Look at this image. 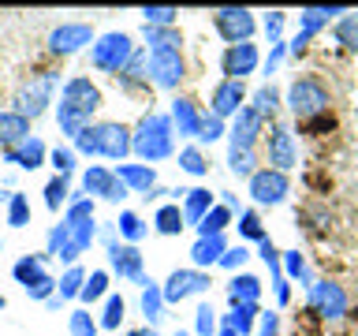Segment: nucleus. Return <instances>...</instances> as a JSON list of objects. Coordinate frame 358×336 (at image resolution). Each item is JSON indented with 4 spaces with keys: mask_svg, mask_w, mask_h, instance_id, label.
<instances>
[{
    "mask_svg": "<svg viewBox=\"0 0 358 336\" xmlns=\"http://www.w3.org/2000/svg\"><path fill=\"white\" fill-rule=\"evenodd\" d=\"M131 153H138L142 164H161L176 153V127L168 112H145L131 127Z\"/></svg>",
    "mask_w": 358,
    "mask_h": 336,
    "instance_id": "obj_1",
    "label": "nucleus"
},
{
    "mask_svg": "<svg viewBox=\"0 0 358 336\" xmlns=\"http://www.w3.org/2000/svg\"><path fill=\"white\" fill-rule=\"evenodd\" d=\"M75 153H86V157H105V161H116L123 164L131 153V127L120 120H101V123H90V127L75 139Z\"/></svg>",
    "mask_w": 358,
    "mask_h": 336,
    "instance_id": "obj_2",
    "label": "nucleus"
},
{
    "mask_svg": "<svg viewBox=\"0 0 358 336\" xmlns=\"http://www.w3.org/2000/svg\"><path fill=\"white\" fill-rule=\"evenodd\" d=\"M284 105L295 112L299 123H306V120H313V116H321V112H329L332 94H329V86H324L317 75H299V78H291Z\"/></svg>",
    "mask_w": 358,
    "mask_h": 336,
    "instance_id": "obj_3",
    "label": "nucleus"
},
{
    "mask_svg": "<svg viewBox=\"0 0 358 336\" xmlns=\"http://www.w3.org/2000/svg\"><path fill=\"white\" fill-rule=\"evenodd\" d=\"M134 52H138V45H134L131 34L108 30V34H101V38L90 45V64H94L97 71H105V75H120L123 67L131 64Z\"/></svg>",
    "mask_w": 358,
    "mask_h": 336,
    "instance_id": "obj_4",
    "label": "nucleus"
},
{
    "mask_svg": "<svg viewBox=\"0 0 358 336\" xmlns=\"http://www.w3.org/2000/svg\"><path fill=\"white\" fill-rule=\"evenodd\" d=\"M112 232H116V224H108L105 228V246H108V265H112V273H116L120 280H131V284H150V276L142 273L145 269V258H142V251L138 246H131V243H116L112 239Z\"/></svg>",
    "mask_w": 358,
    "mask_h": 336,
    "instance_id": "obj_5",
    "label": "nucleus"
},
{
    "mask_svg": "<svg viewBox=\"0 0 358 336\" xmlns=\"http://www.w3.org/2000/svg\"><path fill=\"white\" fill-rule=\"evenodd\" d=\"M265 153H268V168H276V172H287V168L299 164V146H295V134H291L287 123H268Z\"/></svg>",
    "mask_w": 358,
    "mask_h": 336,
    "instance_id": "obj_6",
    "label": "nucleus"
},
{
    "mask_svg": "<svg viewBox=\"0 0 358 336\" xmlns=\"http://www.w3.org/2000/svg\"><path fill=\"white\" fill-rule=\"evenodd\" d=\"M52 90H56V75L30 78V83L19 86V94H15V112H19V116H27V120H38L41 112L52 105Z\"/></svg>",
    "mask_w": 358,
    "mask_h": 336,
    "instance_id": "obj_7",
    "label": "nucleus"
},
{
    "mask_svg": "<svg viewBox=\"0 0 358 336\" xmlns=\"http://www.w3.org/2000/svg\"><path fill=\"white\" fill-rule=\"evenodd\" d=\"M213 27H217V34L228 45H243V41L254 38L257 19H254V11H246V8H220V11H213Z\"/></svg>",
    "mask_w": 358,
    "mask_h": 336,
    "instance_id": "obj_8",
    "label": "nucleus"
},
{
    "mask_svg": "<svg viewBox=\"0 0 358 336\" xmlns=\"http://www.w3.org/2000/svg\"><path fill=\"white\" fill-rule=\"evenodd\" d=\"M97 34L90 22H60V27L49 30V52L52 56H75L78 49H86V45H94Z\"/></svg>",
    "mask_w": 358,
    "mask_h": 336,
    "instance_id": "obj_9",
    "label": "nucleus"
},
{
    "mask_svg": "<svg viewBox=\"0 0 358 336\" xmlns=\"http://www.w3.org/2000/svg\"><path fill=\"white\" fill-rule=\"evenodd\" d=\"M310 307L324 321H340L347 314V291H343V284H336V280H313V284H310Z\"/></svg>",
    "mask_w": 358,
    "mask_h": 336,
    "instance_id": "obj_10",
    "label": "nucleus"
},
{
    "mask_svg": "<svg viewBox=\"0 0 358 336\" xmlns=\"http://www.w3.org/2000/svg\"><path fill=\"white\" fill-rule=\"evenodd\" d=\"M209 288H213V280H209V273H201V269H172L168 280L161 284L164 302H183L190 295H206Z\"/></svg>",
    "mask_w": 358,
    "mask_h": 336,
    "instance_id": "obj_11",
    "label": "nucleus"
},
{
    "mask_svg": "<svg viewBox=\"0 0 358 336\" xmlns=\"http://www.w3.org/2000/svg\"><path fill=\"white\" fill-rule=\"evenodd\" d=\"M60 101L64 105H71L75 112H83V116L90 120L94 112L105 105V97H101V86L94 83V78H86V75H71L64 83V90H60Z\"/></svg>",
    "mask_w": 358,
    "mask_h": 336,
    "instance_id": "obj_12",
    "label": "nucleus"
},
{
    "mask_svg": "<svg viewBox=\"0 0 358 336\" xmlns=\"http://www.w3.org/2000/svg\"><path fill=\"white\" fill-rule=\"evenodd\" d=\"M291 195V179L287 172H276V168H257V172L250 176V198L257 202V206H280Z\"/></svg>",
    "mask_w": 358,
    "mask_h": 336,
    "instance_id": "obj_13",
    "label": "nucleus"
},
{
    "mask_svg": "<svg viewBox=\"0 0 358 336\" xmlns=\"http://www.w3.org/2000/svg\"><path fill=\"white\" fill-rule=\"evenodd\" d=\"M83 195L86 198H105V202H123L131 190L120 183L108 164H90L83 172Z\"/></svg>",
    "mask_w": 358,
    "mask_h": 336,
    "instance_id": "obj_14",
    "label": "nucleus"
},
{
    "mask_svg": "<svg viewBox=\"0 0 358 336\" xmlns=\"http://www.w3.org/2000/svg\"><path fill=\"white\" fill-rule=\"evenodd\" d=\"M343 11H347V8H302V11H299V34H295V41L287 45V52H291V56H302L313 34L324 30L332 19H340Z\"/></svg>",
    "mask_w": 358,
    "mask_h": 336,
    "instance_id": "obj_15",
    "label": "nucleus"
},
{
    "mask_svg": "<svg viewBox=\"0 0 358 336\" xmlns=\"http://www.w3.org/2000/svg\"><path fill=\"white\" fill-rule=\"evenodd\" d=\"M150 83L157 90H179V83L187 78V60L183 52H150Z\"/></svg>",
    "mask_w": 358,
    "mask_h": 336,
    "instance_id": "obj_16",
    "label": "nucleus"
},
{
    "mask_svg": "<svg viewBox=\"0 0 358 336\" xmlns=\"http://www.w3.org/2000/svg\"><path fill=\"white\" fill-rule=\"evenodd\" d=\"M257 64H262V56H257V45H254V41L228 45V49H224V56H220L224 78H235V83H243L246 75H254Z\"/></svg>",
    "mask_w": 358,
    "mask_h": 336,
    "instance_id": "obj_17",
    "label": "nucleus"
},
{
    "mask_svg": "<svg viewBox=\"0 0 358 336\" xmlns=\"http://www.w3.org/2000/svg\"><path fill=\"white\" fill-rule=\"evenodd\" d=\"M243 101H246V86L235 83V78H220V83L213 86L209 112L217 120H235V116H239V108H243Z\"/></svg>",
    "mask_w": 358,
    "mask_h": 336,
    "instance_id": "obj_18",
    "label": "nucleus"
},
{
    "mask_svg": "<svg viewBox=\"0 0 358 336\" xmlns=\"http://www.w3.org/2000/svg\"><path fill=\"white\" fill-rule=\"evenodd\" d=\"M257 139H265V120L250 105H243L235 123L228 127V142H231V150H254Z\"/></svg>",
    "mask_w": 358,
    "mask_h": 336,
    "instance_id": "obj_19",
    "label": "nucleus"
},
{
    "mask_svg": "<svg viewBox=\"0 0 358 336\" xmlns=\"http://www.w3.org/2000/svg\"><path fill=\"white\" fill-rule=\"evenodd\" d=\"M172 127H176V134L179 139H198V131H201V116L206 112L198 108V101L194 97H176L172 101Z\"/></svg>",
    "mask_w": 358,
    "mask_h": 336,
    "instance_id": "obj_20",
    "label": "nucleus"
},
{
    "mask_svg": "<svg viewBox=\"0 0 358 336\" xmlns=\"http://www.w3.org/2000/svg\"><path fill=\"white\" fill-rule=\"evenodd\" d=\"M4 161L27 168V172H34V168H41L45 161H49V150H45V142L38 139V134H30V139H22L19 146L4 150Z\"/></svg>",
    "mask_w": 358,
    "mask_h": 336,
    "instance_id": "obj_21",
    "label": "nucleus"
},
{
    "mask_svg": "<svg viewBox=\"0 0 358 336\" xmlns=\"http://www.w3.org/2000/svg\"><path fill=\"white\" fill-rule=\"evenodd\" d=\"M112 172H116V179L127 190H134V195H150V190L157 187V168H150V164H116L112 168Z\"/></svg>",
    "mask_w": 358,
    "mask_h": 336,
    "instance_id": "obj_22",
    "label": "nucleus"
},
{
    "mask_svg": "<svg viewBox=\"0 0 358 336\" xmlns=\"http://www.w3.org/2000/svg\"><path fill=\"white\" fill-rule=\"evenodd\" d=\"M224 251H228V239H224V235H206V239H198L190 246V269L209 273V265H220Z\"/></svg>",
    "mask_w": 358,
    "mask_h": 336,
    "instance_id": "obj_23",
    "label": "nucleus"
},
{
    "mask_svg": "<svg viewBox=\"0 0 358 336\" xmlns=\"http://www.w3.org/2000/svg\"><path fill=\"white\" fill-rule=\"evenodd\" d=\"M213 206H217V202H213V190H209V187H190V190H183V206H179V209H183L187 228H198Z\"/></svg>",
    "mask_w": 358,
    "mask_h": 336,
    "instance_id": "obj_24",
    "label": "nucleus"
},
{
    "mask_svg": "<svg viewBox=\"0 0 358 336\" xmlns=\"http://www.w3.org/2000/svg\"><path fill=\"white\" fill-rule=\"evenodd\" d=\"M145 52H183V34L176 27H142Z\"/></svg>",
    "mask_w": 358,
    "mask_h": 336,
    "instance_id": "obj_25",
    "label": "nucleus"
},
{
    "mask_svg": "<svg viewBox=\"0 0 358 336\" xmlns=\"http://www.w3.org/2000/svg\"><path fill=\"white\" fill-rule=\"evenodd\" d=\"M22 139H30V120L19 116L15 108H4L0 112V150H11Z\"/></svg>",
    "mask_w": 358,
    "mask_h": 336,
    "instance_id": "obj_26",
    "label": "nucleus"
},
{
    "mask_svg": "<svg viewBox=\"0 0 358 336\" xmlns=\"http://www.w3.org/2000/svg\"><path fill=\"white\" fill-rule=\"evenodd\" d=\"M145 64H150V52L138 49V52L131 56V64L116 75V83H120L123 90H142V86H150V67H145Z\"/></svg>",
    "mask_w": 358,
    "mask_h": 336,
    "instance_id": "obj_27",
    "label": "nucleus"
},
{
    "mask_svg": "<svg viewBox=\"0 0 358 336\" xmlns=\"http://www.w3.org/2000/svg\"><path fill=\"white\" fill-rule=\"evenodd\" d=\"M228 299H231V307H239V302H254L257 307V299H262V280L254 273H235L228 280Z\"/></svg>",
    "mask_w": 358,
    "mask_h": 336,
    "instance_id": "obj_28",
    "label": "nucleus"
},
{
    "mask_svg": "<svg viewBox=\"0 0 358 336\" xmlns=\"http://www.w3.org/2000/svg\"><path fill=\"white\" fill-rule=\"evenodd\" d=\"M164 291H161V284H142V318H145V325H150V329H157V321L164 318Z\"/></svg>",
    "mask_w": 358,
    "mask_h": 336,
    "instance_id": "obj_29",
    "label": "nucleus"
},
{
    "mask_svg": "<svg viewBox=\"0 0 358 336\" xmlns=\"http://www.w3.org/2000/svg\"><path fill=\"white\" fill-rule=\"evenodd\" d=\"M257 310L254 302H239V307H231V314H224V329H231V332H239V336H250L254 332V325H257Z\"/></svg>",
    "mask_w": 358,
    "mask_h": 336,
    "instance_id": "obj_30",
    "label": "nucleus"
},
{
    "mask_svg": "<svg viewBox=\"0 0 358 336\" xmlns=\"http://www.w3.org/2000/svg\"><path fill=\"white\" fill-rule=\"evenodd\" d=\"M11 276H15V284L30 288L34 280L45 276V254H27V258H19V262L11 265Z\"/></svg>",
    "mask_w": 358,
    "mask_h": 336,
    "instance_id": "obj_31",
    "label": "nucleus"
},
{
    "mask_svg": "<svg viewBox=\"0 0 358 336\" xmlns=\"http://www.w3.org/2000/svg\"><path fill=\"white\" fill-rule=\"evenodd\" d=\"M116 232H120V239H127L131 246H138L145 239V232H150V224H145L134 209H123L120 220H116Z\"/></svg>",
    "mask_w": 358,
    "mask_h": 336,
    "instance_id": "obj_32",
    "label": "nucleus"
},
{
    "mask_svg": "<svg viewBox=\"0 0 358 336\" xmlns=\"http://www.w3.org/2000/svg\"><path fill=\"white\" fill-rule=\"evenodd\" d=\"M250 108H254L262 120H273V116H276V108H280V90H276L273 83L257 86V90H254V97H250Z\"/></svg>",
    "mask_w": 358,
    "mask_h": 336,
    "instance_id": "obj_33",
    "label": "nucleus"
},
{
    "mask_svg": "<svg viewBox=\"0 0 358 336\" xmlns=\"http://www.w3.org/2000/svg\"><path fill=\"white\" fill-rule=\"evenodd\" d=\"M153 228L161 232V235H179L187 228V220H183V209H179V202L176 206H161L153 213Z\"/></svg>",
    "mask_w": 358,
    "mask_h": 336,
    "instance_id": "obj_34",
    "label": "nucleus"
},
{
    "mask_svg": "<svg viewBox=\"0 0 358 336\" xmlns=\"http://www.w3.org/2000/svg\"><path fill=\"white\" fill-rule=\"evenodd\" d=\"M332 34H336V41H340L347 52H358V11H343V15L336 19Z\"/></svg>",
    "mask_w": 358,
    "mask_h": 336,
    "instance_id": "obj_35",
    "label": "nucleus"
},
{
    "mask_svg": "<svg viewBox=\"0 0 358 336\" xmlns=\"http://www.w3.org/2000/svg\"><path fill=\"white\" fill-rule=\"evenodd\" d=\"M228 224H231V209L224 206V202H217V206L206 213V220L198 224V239H206V235H224Z\"/></svg>",
    "mask_w": 358,
    "mask_h": 336,
    "instance_id": "obj_36",
    "label": "nucleus"
},
{
    "mask_svg": "<svg viewBox=\"0 0 358 336\" xmlns=\"http://www.w3.org/2000/svg\"><path fill=\"white\" fill-rule=\"evenodd\" d=\"M83 284H86V273H83V265H71L67 273L56 280V299L67 302V299H78L83 295Z\"/></svg>",
    "mask_w": 358,
    "mask_h": 336,
    "instance_id": "obj_37",
    "label": "nucleus"
},
{
    "mask_svg": "<svg viewBox=\"0 0 358 336\" xmlns=\"http://www.w3.org/2000/svg\"><path fill=\"white\" fill-rule=\"evenodd\" d=\"M179 168H183L187 176H206L209 172V153L201 150V146H183V150H179Z\"/></svg>",
    "mask_w": 358,
    "mask_h": 336,
    "instance_id": "obj_38",
    "label": "nucleus"
},
{
    "mask_svg": "<svg viewBox=\"0 0 358 336\" xmlns=\"http://www.w3.org/2000/svg\"><path fill=\"white\" fill-rule=\"evenodd\" d=\"M67 202H71V187H67V176H52L49 183H45V206L52 213L67 209Z\"/></svg>",
    "mask_w": 358,
    "mask_h": 336,
    "instance_id": "obj_39",
    "label": "nucleus"
},
{
    "mask_svg": "<svg viewBox=\"0 0 358 336\" xmlns=\"http://www.w3.org/2000/svg\"><path fill=\"white\" fill-rule=\"evenodd\" d=\"M67 329H71V336H97L101 325H97V318L86 307H78V310L67 314Z\"/></svg>",
    "mask_w": 358,
    "mask_h": 336,
    "instance_id": "obj_40",
    "label": "nucleus"
},
{
    "mask_svg": "<svg viewBox=\"0 0 358 336\" xmlns=\"http://www.w3.org/2000/svg\"><path fill=\"white\" fill-rule=\"evenodd\" d=\"M108 295V269H94V273L86 276V284H83V302H97V299H105Z\"/></svg>",
    "mask_w": 358,
    "mask_h": 336,
    "instance_id": "obj_41",
    "label": "nucleus"
},
{
    "mask_svg": "<svg viewBox=\"0 0 358 336\" xmlns=\"http://www.w3.org/2000/svg\"><path fill=\"white\" fill-rule=\"evenodd\" d=\"M123 310H127V302H123V295H108L105 299V310H101V318H97V325L101 329H120L123 325Z\"/></svg>",
    "mask_w": 358,
    "mask_h": 336,
    "instance_id": "obj_42",
    "label": "nucleus"
},
{
    "mask_svg": "<svg viewBox=\"0 0 358 336\" xmlns=\"http://www.w3.org/2000/svg\"><path fill=\"white\" fill-rule=\"evenodd\" d=\"M228 168L235 176H246L250 179L257 172V153L254 150H228Z\"/></svg>",
    "mask_w": 358,
    "mask_h": 336,
    "instance_id": "obj_43",
    "label": "nucleus"
},
{
    "mask_svg": "<svg viewBox=\"0 0 358 336\" xmlns=\"http://www.w3.org/2000/svg\"><path fill=\"white\" fill-rule=\"evenodd\" d=\"M8 224H11V228H27V224H30V198L19 195V190L8 202Z\"/></svg>",
    "mask_w": 358,
    "mask_h": 336,
    "instance_id": "obj_44",
    "label": "nucleus"
},
{
    "mask_svg": "<svg viewBox=\"0 0 358 336\" xmlns=\"http://www.w3.org/2000/svg\"><path fill=\"white\" fill-rule=\"evenodd\" d=\"M49 161L56 168V176H71L78 164V153H75V146H56V150H49Z\"/></svg>",
    "mask_w": 358,
    "mask_h": 336,
    "instance_id": "obj_45",
    "label": "nucleus"
},
{
    "mask_svg": "<svg viewBox=\"0 0 358 336\" xmlns=\"http://www.w3.org/2000/svg\"><path fill=\"white\" fill-rule=\"evenodd\" d=\"M280 258H284V273H287V276H295L299 284H306V288L313 284V280H310V269H306V258H302L299 251H284Z\"/></svg>",
    "mask_w": 358,
    "mask_h": 336,
    "instance_id": "obj_46",
    "label": "nucleus"
},
{
    "mask_svg": "<svg viewBox=\"0 0 358 336\" xmlns=\"http://www.w3.org/2000/svg\"><path fill=\"white\" fill-rule=\"evenodd\" d=\"M239 235H243V239H254V243L265 239V224H262V217H257L254 209L239 213Z\"/></svg>",
    "mask_w": 358,
    "mask_h": 336,
    "instance_id": "obj_47",
    "label": "nucleus"
},
{
    "mask_svg": "<svg viewBox=\"0 0 358 336\" xmlns=\"http://www.w3.org/2000/svg\"><path fill=\"white\" fill-rule=\"evenodd\" d=\"M257 254H262V262H265L268 269H273V280H276V276H284V258H280L276 243L268 239V235H265L262 243H257Z\"/></svg>",
    "mask_w": 358,
    "mask_h": 336,
    "instance_id": "obj_48",
    "label": "nucleus"
},
{
    "mask_svg": "<svg viewBox=\"0 0 358 336\" xmlns=\"http://www.w3.org/2000/svg\"><path fill=\"white\" fill-rule=\"evenodd\" d=\"M194 332L198 336H217V310H213L209 302H201L194 310Z\"/></svg>",
    "mask_w": 358,
    "mask_h": 336,
    "instance_id": "obj_49",
    "label": "nucleus"
},
{
    "mask_svg": "<svg viewBox=\"0 0 358 336\" xmlns=\"http://www.w3.org/2000/svg\"><path fill=\"white\" fill-rule=\"evenodd\" d=\"M176 8H142V22L145 27H176Z\"/></svg>",
    "mask_w": 358,
    "mask_h": 336,
    "instance_id": "obj_50",
    "label": "nucleus"
},
{
    "mask_svg": "<svg viewBox=\"0 0 358 336\" xmlns=\"http://www.w3.org/2000/svg\"><path fill=\"white\" fill-rule=\"evenodd\" d=\"M284 22H287V15H284V11H268V15H265L262 30H265L268 45H280V41H284Z\"/></svg>",
    "mask_w": 358,
    "mask_h": 336,
    "instance_id": "obj_51",
    "label": "nucleus"
},
{
    "mask_svg": "<svg viewBox=\"0 0 358 336\" xmlns=\"http://www.w3.org/2000/svg\"><path fill=\"white\" fill-rule=\"evenodd\" d=\"M224 134H228V127H224V120H217L213 112H206V116H201V131H198V139L213 146L217 139H224Z\"/></svg>",
    "mask_w": 358,
    "mask_h": 336,
    "instance_id": "obj_52",
    "label": "nucleus"
},
{
    "mask_svg": "<svg viewBox=\"0 0 358 336\" xmlns=\"http://www.w3.org/2000/svg\"><path fill=\"white\" fill-rule=\"evenodd\" d=\"M22 291H27L30 299H45V302H49V299L56 295V276L45 273L41 280H34V284H30V288H22Z\"/></svg>",
    "mask_w": 358,
    "mask_h": 336,
    "instance_id": "obj_53",
    "label": "nucleus"
},
{
    "mask_svg": "<svg viewBox=\"0 0 358 336\" xmlns=\"http://www.w3.org/2000/svg\"><path fill=\"white\" fill-rule=\"evenodd\" d=\"M246 258H250V251L239 243V246H228L224 251V258H220V269H228V273H235V269H243L246 265Z\"/></svg>",
    "mask_w": 358,
    "mask_h": 336,
    "instance_id": "obj_54",
    "label": "nucleus"
},
{
    "mask_svg": "<svg viewBox=\"0 0 358 336\" xmlns=\"http://www.w3.org/2000/svg\"><path fill=\"white\" fill-rule=\"evenodd\" d=\"M257 336H280V314L276 310L257 314Z\"/></svg>",
    "mask_w": 358,
    "mask_h": 336,
    "instance_id": "obj_55",
    "label": "nucleus"
},
{
    "mask_svg": "<svg viewBox=\"0 0 358 336\" xmlns=\"http://www.w3.org/2000/svg\"><path fill=\"white\" fill-rule=\"evenodd\" d=\"M287 56V45L280 41V45H273V52H268V60H265V75H273L276 67H280V60Z\"/></svg>",
    "mask_w": 358,
    "mask_h": 336,
    "instance_id": "obj_56",
    "label": "nucleus"
},
{
    "mask_svg": "<svg viewBox=\"0 0 358 336\" xmlns=\"http://www.w3.org/2000/svg\"><path fill=\"white\" fill-rule=\"evenodd\" d=\"M273 291H276V302L284 307V302L291 299V284H287V276H276V280H273Z\"/></svg>",
    "mask_w": 358,
    "mask_h": 336,
    "instance_id": "obj_57",
    "label": "nucleus"
},
{
    "mask_svg": "<svg viewBox=\"0 0 358 336\" xmlns=\"http://www.w3.org/2000/svg\"><path fill=\"white\" fill-rule=\"evenodd\" d=\"M127 336H157V329H150V325H142V329H127Z\"/></svg>",
    "mask_w": 358,
    "mask_h": 336,
    "instance_id": "obj_58",
    "label": "nucleus"
},
{
    "mask_svg": "<svg viewBox=\"0 0 358 336\" xmlns=\"http://www.w3.org/2000/svg\"><path fill=\"white\" fill-rule=\"evenodd\" d=\"M217 336H239V332H231V329H220Z\"/></svg>",
    "mask_w": 358,
    "mask_h": 336,
    "instance_id": "obj_59",
    "label": "nucleus"
},
{
    "mask_svg": "<svg viewBox=\"0 0 358 336\" xmlns=\"http://www.w3.org/2000/svg\"><path fill=\"white\" fill-rule=\"evenodd\" d=\"M172 336H190V332H187V329H179V332H172Z\"/></svg>",
    "mask_w": 358,
    "mask_h": 336,
    "instance_id": "obj_60",
    "label": "nucleus"
},
{
    "mask_svg": "<svg viewBox=\"0 0 358 336\" xmlns=\"http://www.w3.org/2000/svg\"><path fill=\"white\" fill-rule=\"evenodd\" d=\"M4 307H8V302H4V295H0V310H4Z\"/></svg>",
    "mask_w": 358,
    "mask_h": 336,
    "instance_id": "obj_61",
    "label": "nucleus"
}]
</instances>
